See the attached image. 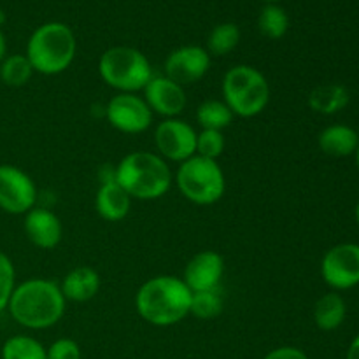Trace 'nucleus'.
<instances>
[{"instance_id":"1","label":"nucleus","mask_w":359,"mask_h":359,"mask_svg":"<svg viewBox=\"0 0 359 359\" xmlns=\"http://www.w3.org/2000/svg\"><path fill=\"white\" fill-rule=\"evenodd\" d=\"M67 300L56 283L42 277H32L18 284L11 294V318L28 330H48L63 318Z\"/></svg>"},{"instance_id":"2","label":"nucleus","mask_w":359,"mask_h":359,"mask_svg":"<svg viewBox=\"0 0 359 359\" xmlns=\"http://www.w3.org/2000/svg\"><path fill=\"white\" fill-rule=\"evenodd\" d=\"M191 297L193 293L182 279L175 276H156L139 287L135 309L146 323L167 328L188 318Z\"/></svg>"},{"instance_id":"3","label":"nucleus","mask_w":359,"mask_h":359,"mask_svg":"<svg viewBox=\"0 0 359 359\" xmlns=\"http://www.w3.org/2000/svg\"><path fill=\"white\" fill-rule=\"evenodd\" d=\"M114 181L137 200H158L172 186V172L158 153L133 151L121 158L114 168Z\"/></svg>"},{"instance_id":"4","label":"nucleus","mask_w":359,"mask_h":359,"mask_svg":"<svg viewBox=\"0 0 359 359\" xmlns=\"http://www.w3.org/2000/svg\"><path fill=\"white\" fill-rule=\"evenodd\" d=\"M76 51L77 41L72 28L62 21H49L35 28L28 39L25 56L34 72L58 76L72 65Z\"/></svg>"},{"instance_id":"5","label":"nucleus","mask_w":359,"mask_h":359,"mask_svg":"<svg viewBox=\"0 0 359 359\" xmlns=\"http://www.w3.org/2000/svg\"><path fill=\"white\" fill-rule=\"evenodd\" d=\"M223 100L238 118H255L270 102V84L263 72L251 65H235L224 74Z\"/></svg>"},{"instance_id":"6","label":"nucleus","mask_w":359,"mask_h":359,"mask_svg":"<svg viewBox=\"0 0 359 359\" xmlns=\"http://www.w3.org/2000/svg\"><path fill=\"white\" fill-rule=\"evenodd\" d=\"M98 74L107 86L118 93H137L146 88L154 76L147 56L130 46H114L102 53Z\"/></svg>"},{"instance_id":"7","label":"nucleus","mask_w":359,"mask_h":359,"mask_svg":"<svg viewBox=\"0 0 359 359\" xmlns=\"http://www.w3.org/2000/svg\"><path fill=\"white\" fill-rule=\"evenodd\" d=\"M175 184L188 202L195 205H212L223 198L226 179L216 160H207L195 154L179 163Z\"/></svg>"},{"instance_id":"8","label":"nucleus","mask_w":359,"mask_h":359,"mask_svg":"<svg viewBox=\"0 0 359 359\" xmlns=\"http://www.w3.org/2000/svg\"><path fill=\"white\" fill-rule=\"evenodd\" d=\"M153 111L137 93H118L109 100L105 118L109 125L126 135L144 133L153 125Z\"/></svg>"},{"instance_id":"9","label":"nucleus","mask_w":359,"mask_h":359,"mask_svg":"<svg viewBox=\"0 0 359 359\" xmlns=\"http://www.w3.org/2000/svg\"><path fill=\"white\" fill-rule=\"evenodd\" d=\"M34 179L14 165H0V209L7 214H27L37 203Z\"/></svg>"},{"instance_id":"10","label":"nucleus","mask_w":359,"mask_h":359,"mask_svg":"<svg viewBox=\"0 0 359 359\" xmlns=\"http://www.w3.org/2000/svg\"><path fill=\"white\" fill-rule=\"evenodd\" d=\"M323 280L333 291H346L359 284V245H333L326 251L321 262Z\"/></svg>"},{"instance_id":"11","label":"nucleus","mask_w":359,"mask_h":359,"mask_svg":"<svg viewBox=\"0 0 359 359\" xmlns=\"http://www.w3.org/2000/svg\"><path fill=\"white\" fill-rule=\"evenodd\" d=\"M154 144L165 161L182 163L196 154V132L179 118L163 119L154 130Z\"/></svg>"},{"instance_id":"12","label":"nucleus","mask_w":359,"mask_h":359,"mask_svg":"<svg viewBox=\"0 0 359 359\" xmlns=\"http://www.w3.org/2000/svg\"><path fill=\"white\" fill-rule=\"evenodd\" d=\"M209 69L210 55L205 48H202V46H181V48L174 49L165 60L163 76L184 88L188 84H195L200 79H203Z\"/></svg>"},{"instance_id":"13","label":"nucleus","mask_w":359,"mask_h":359,"mask_svg":"<svg viewBox=\"0 0 359 359\" xmlns=\"http://www.w3.org/2000/svg\"><path fill=\"white\" fill-rule=\"evenodd\" d=\"M142 91L153 114H160L165 119L179 118L188 104L184 88L167 76H153Z\"/></svg>"},{"instance_id":"14","label":"nucleus","mask_w":359,"mask_h":359,"mask_svg":"<svg viewBox=\"0 0 359 359\" xmlns=\"http://www.w3.org/2000/svg\"><path fill=\"white\" fill-rule=\"evenodd\" d=\"M224 276V259L216 251H200L184 266L182 280L191 293L219 290Z\"/></svg>"},{"instance_id":"15","label":"nucleus","mask_w":359,"mask_h":359,"mask_svg":"<svg viewBox=\"0 0 359 359\" xmlns=\"http://www.w3.org/2000/svg\"><path fill=\"white\" fill-rule=\"evenodd\" d=\"M25 233L28 241L39 249H55L62 242L63 224L53 210L34 207L25 214Z\"/></svg>"},{"instance_id":"16","label":"nucleus","mask_w":359,"mask_h":359,"mask_svg":"<svg viewBox=\"0 0 359 359\" xmlns=\"http://www.w3.org/2000/svg\"><path fill=\"white\" fill-rule=\"evenodd\" d=\"M95 209L104 221L118 223L128 216L132 209V196L116 181H105L95 195Z\"/></svg>"},{"instance_id":"17","label":"nucleus","mask_w":359,"mask_h":359,"mask_svg":"<svg viewBox=\"0 0 359 359\" xmlns=\"http://www.w3.org/2000/svg\"><path fill=\"white\" fill-rule=\"evenodd\" d=\"M58 286L67 302L84 304L97 297L100 290V276L91 266L81 265L67 272Z\"/></svg>"},{"instance_id":"18","label":"nucleus","mask_w":359,"mask_h":359,"mask_svg":"<svg viewBox=\"0 0 359 359\" xmlns=\"http://www.w3.org/2000/svg\"><path fill=\"white\" fill-rule=\"evenodd\" d=\"M321 151L333 158H347L356 154L359 146V135L349 125H332L323 130L318 137Z\"/></svg>"},{"instance_id":"19","label":"nucleus","mask_w":359,"mask_h":359,"mask_svg":"<svg viewBox=\"0 0 359 359\" xmlns=\"http://www.w3.org/2000/svg\"><path fill=\"white\" fill-rule=\"evenodd\" d=\"M347 307L346 300L339 293L332 291L326 293L316 302L314 307V323L323 332H333L340 328L346 321Z\"/></svg>"},{"instance_id":"20","label":"nucleus","mask_w":359,"mask_h":359,"mask_svg":"<svg viewBox=\"0 0 359 359\" xmlns=\"http://www.w3.org/2000/svg\"><path fill=\"white\" fill-rule=\"evenodd\" d=\"M349 102V93L340 84H323L309 95V105L312 111L321 114H333L344 109Z\"/></svg>"},{"instance_id":"21","label":"nucleus","mask_w":359,"mask_h":359,"mask_svg":"<svg viewBox=\"0 0 359 359\" xmlns=\"http://www.w3.org/2000/svg\"><path fill=\"white\" fill-rule=\"evenodd\" d=\"M233 112L224 104V100H203L196 107V123L202 126V130H217L223 132L224 128L233 121Z\"/></svg>"},{"instance_id":"22","label":"nucleus","mask_w":359,"mask_h":359,"mask_svg":"<svg viewBox=\"0 0 359 359\" xmlns=\"http://www.w3.org/2000/svg\"><path fill=\"white\" fill-rule=\"evenodd\" d=\"M241 42V28L235 23H219L210 30L207 37V53L210 56H226Z\"/></svg>"},{"instance_id":"23","label":"nucleus","mask_w":359,"mask_h":359,"mask_svg":"<svg viewBox=\"0 0 359 359\" xmlns=\"http://www.w3.org/2000/svg\"><path fill=\"white\" fill-rule=\"evenodd\" d=\"M258 30L272 41H279L290 30V16L277 4H266L258 16Z\"/></svg>"},{"instance_id":"24","label":"nucleus","mask_w":359,"mask_h":359,"mask_svg":"<svg viewBox=\"0 0 359 359\" xmlns=\"http://www.w3.org/2000/svg\"><path fill=\"white\" fill-rule=\"evenodd\" d=\"M34 76L30 62L25 55H9L0 63V81L9 88H21Z\"/></svg>"},{"instance_id":"25","label":"nucleus","mask_w":359,"mask_h":359,"mask_svg":"<svg viewBox=\"0 0 359 359\" xmlns=\"http://www.w3.org/2000/svg\"><path fill=\"white\" fill-rule=\"evenodd\" d=\"M2 359H48L46 347L39 340L27 335H16L6 340Z\"/></svg>"},{"instance_id":"26","label":"nucleus","mask_w":359,"mask_h":359,"mask_svg":"<svg viewBox=\"0 0 359 359\" xmlns=\"http://www.w3.org/2000/svg\"><path fill=\"white\" fill-rule=\"evenodd\" d=\"M221 312H223V297H221L219 290L193 293L189 316L202 319V321H209V319L217 318Z\"/></svg>"},{"instance_id":"27","label":"nucleus","mask_w":359,"mask_h":359,"mask_svg":"<svg viewBox=\"0 0 359 359\" xmlns=\"http://www.w3.org/2000/svg\"><path fill=\"white\" fill-rule=\"evenodd\" d=\"M224 146H226V140H224L223 132H217V130H202L200 133H196V154L207 160H216L224 153Z\"/></svg>"},{"instance_id":"28","label":"nucleus","mask_w":359,"mask_h":359,"mask_svg":"<svg viewBox=\"0 0 359 359\" xmlns=\"http://www.w3.org/2000/svg\"><path fill=\"white\" fill-rule=\"evenodd\" d=\"M16 287V270L6 252L0 251V312L9 305L11 294Z\"/></svg>"},{"instance_id":"29","label":"nucleus","mask_w":359,"mask_h":359,"mask_svg":"<svg viewBox=\"0 0 359 359\" xmlns=\"http://www.w3.org/2000/svg\"><path fill=\"white\" fill-rule=\"evenodd\" d=\"M48 359H83L81 347L72 339H58L46 349Z\"/></svg>"},{"instance_id":"30","label":"nucleus","mask_w":359,"mask_h":359,"mask_svg":"<svg viewBox=\"0 0 359 359\" xmlns=\"http://www.w3.org/2000/svg\"><path fill=\"white\" fill-rule=\"evenodd\" d=\"M263 359H309L307 354L304 353L298 347H291V346H284V347H277V349L270 351Z\"/></svg>"},{"instance_id":"31","label":"nucleus","mask_w":359,"mask_h":359,"mask_svg":"<svg viewBox=\"0 0 359 359\" xmlns=\"http://www.w3.org/2000/svg\"><path fill=\"white\" fill-rule=\"evenodd\" d=\"M347 359H359V335L351 342L347 349Z\"/></svg>"},{"instance_id":"32","label":"nucleus","mask_w":359,"mask_h":359,"mask_svg":"<svg viewBox=\"0 0 359 359\" xmlns=\"http://www.w3.org/2000/svg\"><path fill=\"white\" fill-rule=\"evenodd\" d=\"M7 56V42H6V37H4L2 30H0V63H2V60Z\"/></svg>"},{"instance_id":"33","label":"nucleus","mask_w":359,"mask_h":359,"mask_svg":"<svg viewBox=\"0 0 359 359\" xmlns=\"http://www.w3.org/2000/svg\"><path fill=\"white\" fill-rule=\"evenodd\" d=\"M354 217H356V223L359 224V202H358L356 209H354Z\"/></svg>"},{"instance_id":"34","label":"nucleus","mask_w":359,"mask_h":359,"mask_svg":"<svg viewBox=\"0 0 359 359\" xmlns=\"http://www.w3.org/2000/svg\"><path fill=\"white\" fill-rule=\"evenodd\" d=\"M263 2H266V4H277V2H280V0H263Z\"/></svg>"},{"instance_id":"35","label":"nucleus","mask_w":359,"mask_h":359,"mask_svg":"<svg viewBox=\"0 0 359 359\" xmlns=\"http://www.w3.org/2000/svg\"><path fill=\"white\" fill-rule=\"evenodd\" d=\"M356 161H358V168H359V146H358V149H356Z\"/></svg>"}]
</instances>
